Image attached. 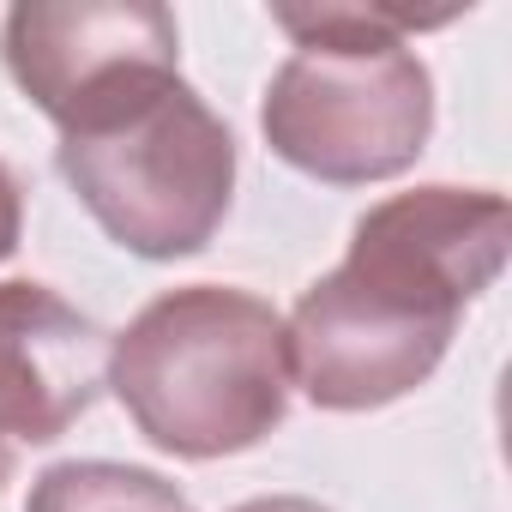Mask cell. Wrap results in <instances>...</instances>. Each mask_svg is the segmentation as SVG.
<instances>
[{"mask_svg": "<svg viewBox=\"0 0 512 512\" xmlns=\"http://www.w3.org/2000/svg\"><path fill=\"white\" fill-rule=\"evenodd\" d=\"M13 85L61 133L181 79V31L157 0H37L0 31Z\"/></svg>", "mask_w": 512, "mask_h": 512, "instance_id": "cell-5", "label": "cell"}, {"mask_svg": "<svg viewBox=\"0 0 512 512\" xmlns=\"http://www.w3.org/2000/svg\"><path fill=\"white\" fill-rule=\"evenodd\" d=\"M55 169L103 235L139 260H187L211 247L235 205V133L187 79L61 133Z\"/></svg>", "mask_w": 512, "mask_h": 512, "instance_id": "cell-4", "label": "cell"}, {"mask_svg": "<svg viewBox=\"0 0 512 512\" xmlns=\"http://www.w3.org/2000/svg\"><path fill=\"white\" fill-rule=\"evenodd\" d=\"M229 512H332V506H320V500H308V494H266V500H241V506H229Z\"/></svg>", "mask_w": 512, "mask_h": 512, "instance_id": "cell-9", "label": "cell"}, {"mask_svg": "<svg viewBox=\"0 0 512 512\" xmlns=\"http://www.w3.org/2000/svg\"><path fill=\"white\" fill-rule=\"evenodd\" d=\"M512 211L488 187H410L368 205L350 253L302 290L290 374L314 410H386L446 356L464 308L500 278Z\"/></svg>", "mask_w": 512, "mask_h": 512, "instance_id": "cell-1", "label": "cell"}, {"mask_svg": "<svg viewBox=\"0 0 512 512\" xmlns=\"http://www.w3.org/2000/svg\"><path fill=\"white\" fill-rule=\"evenodd\" d=\"M109 392L157 452H247L290 416V326L235 284L163 290L109 338Z\"/></svg>", "mask_w": 512, "mask_h": 512, "instance_id": "cell-3", "label": "cell"}, {"mask_svg": "<svg viewBox=\"0 0 512 512\" xmlns=\"http://www.w3.org/2000/svg\"><path fill=\"white\" fill-rule=\"evenodd\" d=\"M25 512H193V500L145 464L67 458L31 482Z\"/></svg>", "mask_w": 512, "mask_h": 512, "instance_id": "cell-7", "label": "cell"}, {"mask_svg": "<svg viewBox=\"0 0 512 512\" xmlns=\"http://www.w3.org/2000/svg\"><path fill=\"white\" fill-rule=\"evenodd\" d=\"M19 235H25V187H19V175L7 163H0V260H13Z\"/></svg>", "mask_w": 512, "mask_h": 512, "instance_id": "cell-8", "label": "cell"}, {"mask_svg": "<svg viewBox=\"0 0 512 512\" xmlns=\"http://www.w3.org/2000/svg\"><path fill=\"white\" fill-rule=\"evenodd\" d=\"M109 386V332L49 284H0V440L49 446Z\"/></svg>", "mask_w": 512, "mask_h": 512, "instance_id": "cell-6", "label": "cell"}, {"mask_svg": "<svg viewBox=\"0 0 512 512\" xmlns=\"http://www.w3.org/2000/svg\"><path fill=\"white\" fill-rule=\"evenodd\" d=\"M452 19L458 13H416L386 0L272 7V25L296 43V55L266 85V145L326 187L404 175L434 133V79L410 37Z\"/></svg>", "mask_w": 512, "mask_h": 512, "instance_id": "cell-2", "label": "cell"}, {"mask_svg": "<svg viewBox=\"0 0 512 512\" xmlns=\"http://www.w3.org/2000/svg\"><path fill=\"white\" fill-rule=\"evenodd\" d=\"M13 482V440H0V488Z\"/></svg>", "mask_w": 512, "mask_h": 512, "instance_id": "cell-10", "label": "cell"}]
</instances>
